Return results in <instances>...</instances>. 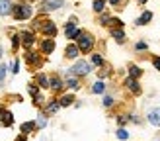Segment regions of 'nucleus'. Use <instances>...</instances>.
I'll list each match as a JSON object with an SVG mask.
<instances>
[{
  "instance_id": "nucleus-42",
  "label": "nucleus",
  "mask_w": 160,
  "mask_h": 141,
  "mask_svg": "<svg viewBox=\"0 0 160 141\" xmlns=\"http://www.w3.org/2000/svg\"><path fill=\"white\" fill-rule=\"evenodd\" d=\"M137 2H139V4H145V2H147V0H137Z\"/></svg>"
},
{
  "instance_id": "nucleus-38",
  "label": "nucleus",
  "mask_w": 160,
  "mask_h": 141,
  "mask_svg": "<svg viewBox=\"0 0 160 141\" xmlns=\"http://www.w3.org/2000/svg\"><path fill=\"white\" fill-rule=\"evenodd\" d=\"M117 122H119V125H125V123H127V118H125V116H121Z\"/></svg>"
},
{
  "instance_id": "nucleus-20",
  "label": "nucleus",
  "mask_w": 160,
  "mask_h": 141,
  "mask_svg": "<svg viewBox=\"0 0 160 141\" xmlns=\"http://www.w3.org/2000/svg\"><path fill=\"white\" fill-rule=\"evenodd\" d=\"M74 102V98H72V94H67V96H62L61 100H59V104L61 106H70Z\"/></svg>"
},
{
  "instance_id": "nucleus-11",
  "label": "nucleus",
  "mask_w": 160,
  "mask_h": 141,
  "mask_svg": "<svg viewBox=\"0 0 160 141\" xmlns=\"http://www.w3.org/2000/svg\"><path fill=\"white\" fill-rule=\"evenodd\" d=\"M49 88H53L55 92H61L62 88H65V82H62L59 76H53L51 81H49Z\"/></svg>"
},
{
  "instance_id": "nucleus-33",
  "label": "nucleus",
  "mask_w": 160,
  "mask_h": 141,
  "mask_svg": "<svg viewBox=\"0 0 160 141\" xmlns=\"http://www.w3.org/2000/svg\"><path fill=\"white\" fill-rule=\"evenodd\" d=\"M18 45H20V35H14L12 37V47H14V49H18Z\"/></svg>"
},
{
  "instance_id": "nucleus-2",
  "label": "nucleus",
  "mask_w": 160,
  "mask_h": 141,
  "mask_svg": "<svg viewBox=\"0 0 160 141\" xmlns=\"http://www.w3.org/2000/svg\"><path fill=\"white\" fill-rule=\"evenodd\" d=\"M92 70V67H90V63L88 61H76L74 65H72V69L68 70V76H84V75H88Z\"/></svg>"
},
{
  "instance_id": "nucleus-40",
  "label": "nucleus",
  "mask_w": 160,
  "mask_h": 141,
  "mask_svg": "<svg viewBox=\"0 0 160 141\" xmlns=\"http://www.w3.org/2000/svg\"><path fill=\"white\" fill-rule=\"evenodd\" d=\"M119 2H121V0H109V4H113V6H115V4H119Z\"/></svg>"
},
{
  "instance_id": "nucleus-21",
  "label": "nucleus",
  "mask_w": 160,
  "mask_h": 141,
  "mask_svg": "<svg viewBox=\"0 0 160 141\" xmlns=\"http://www.w3.org/2000/svg\"><path fill=\"white\" fill-rule=\"evenodd\" d=\"M26 61L31 63V65H39V57H37V53H28V55H26Z\"/></svg>"
},
{
  "instance_id": "nucleus-24",
  "label": "nucleus",
  "mask_w": 160,
  "mask_h": 141,
  "mask_svg": "<svg viewBox=\"0 0 160 141\" xmlns=\"http://www.w3.org/2000/svg\"><path fill=\"white\" fill-rule=\"evenodd\" d=\"M106 26H111V28H121L123 24H121V20H117V18H109Z\"/></svg>"
},
{
  "instance_id": "nucleus-22",
  "label": "nucleus",
  "mask_w": 160,
  "mask_h": 141,
  "mask_svg": "<svg viewBox=\"0 0 160 141\" xmlns=\"http://www.w3.org/2000/svg\"><path fill=\"white\" fill-rule=\"evenodd\" d=\"M37 82L43 86V88H49V78H47L45 75H37Z\"/></svg>"
},
{
  "instance_id": "nucleus-37",
  "label": "nucleus",
  "mask_w": 160,
  "mask_h": 141,
  "mask_svg": "<svg viewBox=\"0 0 160 141\" xmlns=\"http://www.w3.org/2000/svg\"><path fill=\"white\" fill-rule=\"evenodd\" d=\"M29 94H33V96H37V88H35V86H33V84H31V86H29Z\"/></svg>"
},
{
  "instance_id": "nucleus-36",
  "label": "nucleus",
  "mask_w": 160,
  "mask_h": 141,
  "mask_svg": "<svg viewBox=\"0 0 160 141\" xmlns=\"http://www.w3.org/2000/svg\"><path fill=\"white\" fill-rule=\"evenodd\" d=\"M108 20H109V16H106V14H103V16H102V18H100V22L103 24V26H106V24H108Z\"/></svg>"
},
{
  "instance_id": "nucleus-18",
  "label": "nucleus",
  "mask_w": 160,
  "mask_h": 141,
  "mask_svg": "<svg viewBox=\"0 0 160 141\" xmlns=\"http://www.w3.org/2000/svg\"><path fill=\"white\" fill-rule=\"evenodd\" d=\"M129 75H131V78H139V76L142 75V70H141L137 65H131V67H129Z\"/></svg>"
},
{
  "instance_id": "nucleus-9",
  "label": "nucleus",
  "mask_w": 160,
  "mask_h": 141,
  "mask_svg": "<svg viewBox=\"0 0 160 141\" xmlns=\"http://www.w3.org/2000/svg\"><path fill=\"white\" fill-rule=\"evenodd\" d=\"M148 122L152 125H156V128H160V108H154L148 112Z\"/></svg>"
},
{
  "instance_id": "nucleus-30",
  "label": "nucleus",
  "mask_w": 160,
  "mask_h": 141,
  "mask_svg": "<svg viewBox=\"0 0 160 141\" xmlns=\"http://www.w3.org/2000/svg\"><path fill=\"white\" fill-rule=\"evenodd\" d=\"M103 106H106V108H111V106H113V98H111V96H106V98H103Z\"/></svg>"
},
{
  "instance_id": "nucleus-23",
  "label": "nucleus",
  "mask_w": 160,
  "mask_h": 141,
  "mask_svg": "<svg viewBox=\"0 0 160 141\" xmlns=\"http://www.w3.org/2000/svg\"><path fill=\"white\" fill-rule=\"evenodd\" d=\"M103 6H106V0H96L94 2V12H103Z\"/></svg>"
},
{
  "instance_id": "nucleus-35",
  "label": "nucleus",
  "mask_w": 160,
  "mask_h": 141,
  "mask_svg": "<svg viewBox=\"0 0 160 141\" xmlns=\"http://www.w3.org/2000/svg\"><path fill=\"white\" fill-rule=\"evenodd\" d=\"M152 65L156 70H160V57H152Z\"/></svg>"
},
{
  "instance_id": "nucleus-10",
  "label": "nucleus",
  "mask_w": 160,
  "mask_h": 141,
  "mask_svg": "<svg viewBox=\"0 0 160 141\" xmlns=\"http://www.w3.org/2000/svg\"><path fill=\"white\" fill-rule=\"evenodd\" d=\"M20 39H22V43L26 45V47H31V45H33V41H35V37H33V34H31V31H22V34H20Z\"/></svg>"
},
{
  "instance_id": "nucleus-5",
  "label": "nucleus",
  "mask_w": 160,
  "mask_h": 141,
  "mask_svg": "<svg viewBox=\"0 0 160 141\" xmlns=\"http://www.w3.org/2000/svg\"><path fill=\"white\" fill-rule=\"evenodd\" d=\"M65 34H67L68 39H76V37L80 35V29L76 28V24H74V22H68V24H67V28H65Z\"/></svg>"
},
{
  "instance_id": "nucleus-25",
  "label": "nucleus",
  "mask_w": 160,
  "mask_h": 141,
  "mask_svg": "<svg viewBox=\"0 0 160 141\" xmlns=\"http://www.w3.org/2000/svg\"><path fill=\"white\" fill-rule=\"evenodd\" d=\"M61 108V104H59V100H51V104H49V108H47V112H57V110Z\"/></svg>"
},
{
  "instance_id": "nucleus-44",
  "label": "nucleus",
  "mask_w": 160,
  "mask_h": 141,
  "mask_svg": "<svg viewBox=\"0 0 160 141\" xmlns=\"http://www.w3.org/2000/svg\"><path fill=\"white\" fill-rule=\"evenodd\" d=\"M158 141H160V139H158Z\"/></svg>"
},
{
  "instance_id": "nucleus-41",
  "label": "nucleus",
  "mask_w": 160,
  "mask_h": 141,
  "mask_svg": "<svg viewBox=\"0 0 160 141\" xmlns=\"http://www.w3.org/2000/svg\"><path fill=\"white\" fill-rule=\"evenodd\" d=\"M4 114H6V112H4V108H0V118H2Z\"/></svg>"
},
{
  "instance_id": "nucleus-16",
  "label": "nucleus",
  "mask_w": 160,
  "mask_h": 141,
  "mask_svg": "<svg viewBox=\"0 0 160 141\" xmlns=\"http://www.w3.org/2000/svg\"><path fill=\"white\" fill-rule=\"evenodd\" d=\"M35 129V122H26V123H22V133L26 135V133H31Z\"/></svg>"
},
{
  "instance_id": "nucleus-43",
  "label": "nucleus",
  "mask_w": 160,
  "mask_h": 141,
  "mask_svg": "<svg viewBox=\"0 0 160 141\" xmlns=\"http://www.w3.org/2000/svg\"><path fill=\"white\" fill-rule=\"evenodd\" d=\"M0 57H2V47H0Z\"/></svg>"
},
{
  "instance_id": "nucleus-28",
  "label": "nucleus",
  "mask_w": 160,
  "mask_h": 141,
  "mask_svg": "<svg viewBox=\"0 0 160 141\" xmlns=\"http://www.w3.org/2000/svg\"><path fill=\"white\" fill-rule=\"evenodd\" d=\"M2 123H4V125H12V123H14V118H12V114H10V112L2 116Z\"/></svg>"
},
{
  "instance_id": "nucleus-26",
  "label": "nucleus",
  "mask_w": 160,
  "mask_h": 141,
  "mask_svg": "<svg viewBox=\"0 0 160 141\" xmlns=\"http://www.w3.org/2000/svg\"><path fill=\"white\" fill-rule=\"evenodd\" d=\"M92 63H94V65H98V67H102L103 65V57H102V55H98V53H94L92 55Z\"/></svg>"
},
{
  "instance_id": "nucleus-4",
  "label": "nucleus",
  "mask_w": 160,
  "mask_h": 141,
  "mask_svg": "<svg viewBox=\"0 0 160 141\" xmlns=\"http://www.w3.org/2000/svg\"><path fill=\"white\" fill-rule=\"evenodd\" d=\"M37 26L41 28V31L47 35V37H53V35H57V26H55L53 22L49 20H45V22H37Z\"/></svg>"
},
{
  "instance_id": "nucleus-39",
  "label": "nucleus",
  "mask_w": 160,
  "mask_h": 141,
  "mask_svg": "<svg viewBox=\"0 0 160 141\" xmlns=\"http://www.w3.org/2000/svg\"><path fill=\"white\" fill-rule=\"evenodd\" d=\"M16 141H26V135H23V133H22V135H20L18 139H16Z\"/></svg>"
},
{
  "instance_id": "nucleus-8",
  "label": "nucleus",
  "mask_w": 160,
  "mask_h": 141,
  "mask_svg": "<svg viewBox=\"0 0 160 141\" xmlns=\"http://www.w3.org/2000/svg\"><path fill=\"white\" fill-rule=\"evenodd\" d=\"M62 6V0H45L41 4V10H57Z\"/></svg>"
},
{
  "instance_id": "nucleus-14",
  "label": "nucleus",
  "mask_w": 160,
  "mask_h": 141,
  "mask_svg": "<svg viewBox=\"0 0 160 141\" xmlns=\"http://www.w3.org/2000/svg\"><path fill=\"white\" fill-rule=\"evenodd\" d=\"M111 37H115L117 41L121 43V41H125V31L121 28H111Z\"/></svg>"
},
{
  "instance_id": "nucleus-17",
  "label": "nucleus",
  "mask_w": 160,
  "mask_h": 141,
  "mask_svg": "<svg viewBox=\"0 0 160 141\" xmlns=\"http://www.w3.org/2000/svg\"><path fill=\"white\" fill-rule=\"evenodd\" d=\"M67 86H70L72 90H78V88H80V82H78V78H74V76H68V78H67Z\"/></svg>"
},
{
  "instance_id": "nucleus-3",
  "label": "nucleus",
  "mask_w": 160,
  "mask_h": 141,
  "mask_svg": "<svg viewBox=\"0 0 160 141\" xmlns=\"http://www.w3.org/2000/svg\"><path fill=\"white\" fill-rule=\"evenodd\" d=\"M12 14L16 20H28L31 16V8L28 4H20V6H12Z\"/></svg>"
},
{
  "instance_id": "nucleus-19",
  "label": "nucleus",
  "mask_w": 160,
  "mask_h": 141,
  "mask_svg": "<svg viewBox=\"0 0 160 141\" xmlns=\"http://www.w3.org/2000/svg\"><path fill=\"white\" fill-rule=\"evenodd\" d=\"M103 90H106V84H103L102 81H98V82L92 86V92H94V94H102Z\"/></svg>"
},
{
  "instance_id": "nucleus-31",
  "label": "nucleus",
  "mask_w": 160,
  "mask_h": 141,
  "mask_svg": "<svg viewBox=\"0 0 160 141\" xmlns=\"http://www.w3.org/2000/svg\"><path fill=\"white\" fill-rule=\"evenodd\" d=\"M45 125H47V120L41 116V118H39V120L35 122V128H45Z\"/></svg>"
},
{
  "instance_id": "nucleus-27",
  "label": "nucleus",
  "mask_w": 160,
  "mask_h": 141,
  "mask_svg": "<svg viewBox=\"0 0 160 141\" xmlns=\"http://www.w3.org/2000/svg\"><path fill=\"white\" fill-rule=\"evenodd\" d=\"M127 137H129V131H127V129H123V128H119V129H117V139L125 141Z\"/></svg>"
},
{
  "instance_id": "nucleus-13",
  "label": "nucleus",
  "mask_w": 160,
  "mask_h": 141,
  "mask_svg": "<svg viewBox=\"0 0 160 141\" xmlns=\"http://www.w3.org/2000/svg\"><path fill=\"white\" fill-rule=\"evenodd\" d=\"M12 14V2L10 0H0V16Z\"/></svg>"
},
{
  "instance_id": "nucleus-29",
  "label": "nucleus",
  "mask_w": 160,
  "mask_h": 141,
  "mask_svg": "<svg viewBox=\"0 0 160 141\" xmlns=\"http://www.w3.org/2000/svg\"><path fill=\"white\" fill-rule=\"evenodd\" d=\"M6 73H8V65H6V63H2V65H0V84H2Z\"/></svg>"
},
{
  "instance_id": "nucleus-15",
  "label": "nucleus",
  "mask_w": 160,
  "mask_h": 141,
  "mask_svg": "<svg viewBox=\"0 0 160 141\" xmlns=\"http://www.w3.org/2000/svg\"><path fill=\"white\" fill-rule=\"evenodd\" d=\"M150 20H152V12H142L141 18L137 20V26H145V24H148Z\"/></svg>"
},
{
  "instance_id": "nucleus-6",
  "label": "nucleus",
  "mask_w": 160,
  "mask_h": 141,
  "mask_svg": "<svg viewBox=\"0 0 160 141\" xmlns=\"http://www.w3.org/2000/svg\"><path fill=\"white\" fill-rule=\"evenodd\" d=\"M78 53H80L78 45H76V43H68V45H67V49H65V57H67V59H76V57H78Z\"/></svg>"
},
{
  "instance_id": "nucleus-32",
  "label": "nucleus",
  "mask_w": 160,
  "mask_h": 141,
  "mask_svg": "<svg viewBox=\"0 0 160 141\" xmlns=\"http://www.w3.org/2000/svg\"><path fill=\"white\" fill-rule=\"evenodd\" d=\"M147 47H148V45H147L145 41H139L137 45H135V49H137V51H145V49H147Z\"/></svg>"
},
{
  "instance_id": "nucleus-1",
  "label": "nucleus",
  "mask_w": 160,
  "mask_h": 141,
  "mask_svg": "<svg viewBox=\"0 0 160 141\" xmlns=\"http://www.w3.org/2000/svg\"><path fill=\"white\" fill-rule=\"evenodd\" d=\"M76 43H78V49L82 53H88L94 47V37L90 34H86V31H80V35L76 37Z\"/></svg>"
},
{
  "instance_id": "nucleus-12",
  "label": "nucleus",
  "mask_w": 160,
  "mask_h": 141,
  "mask_svg": "<svg viewBox=\"0 0 160 141\" xmlns=\"http://www.w3.org/2000/svg\"><path fill=\"white\" fill-rule=\"evenodd\" d=\"M41 51L45 55H49L55 51V39H45V41H41Z\"/></svg>"
},
{
  "instance_id": "nucleus-7",
  "label": "nucleus",
  "mask_w": 160,
  "mask_h": 141,
  "mask_svg": "<svg viewBox=\"0 0 160 141\" xmlns=\"http://www.w3.org/2000/svg\"><path fill=\"white\" fill-rule=\"evenodd\" d=\"M125 86H127V88H129L133 94H141V84L137 82V78H127V81H125Z\"/></svg>"
},
{
  "instance_id": "nucleus-34",
  "label": "nucleus",
  "mask_w": 160,
  "mask_h": 141,
  "mask_svg": "<svg viewBox=\"0 0 160 141\" xmlns=\"http://www.w3.org/2000/svg\"><path fill=\"white\" fill-rule=\"evenodd\" d=\"M18 70H20V61H14V63H12V73L16 75Z\"/></svg>"
}]
</instances>
